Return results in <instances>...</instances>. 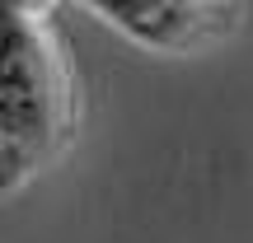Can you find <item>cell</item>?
I'll return each mask as SVG.
<instances>
[{
    "label": "cell",
    "mask_w": 253,
    "mask_h": 243,
    "mask_svg": "<svg viewBox=\"0 0 253 243\" xmlns=\"http://www.w3.org/2000/svg\"><path fill=\"white\" fill-rule=\"evenodd\" d=\"M24 178H28V173H24V164H19L14 154L5 150V140H0V192H14Z\"/></svg>",
    "instance_id": "obj_3"
},
{
    "label": "cell",
    "mask_w": 253,
    "mask_h": 243,
    "mask_svg": "<svg viewBox=\"0 0 253 243\" xmlns=\"http://www.w3.org/2000/svg\"><path fill=\"white\" fill-rule=\"evenodd\" d=\"M108 24L155 52H197L244 24L249 5H197V0H99Z\"/></svg>",
    "instance_id": "obj_2"
},
{
    "label": "cell",
    "mask_w": 253,
    "mask_h": 243,
    "mask_svg": "<svg viewBox=\"0 0 253 243\" xmlns=\"http://www.w3.org/2000/svg\"><path fill=\"white\" fill-rule=\"evenodd\" d=\"M75 136V75L47 5L0 0V140L24 173L52 164Z\"/></svg>",
    "instance_id": "obj_1"
}]
</instances>
